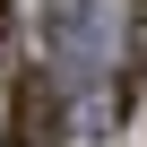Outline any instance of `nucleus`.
I'll use <instances>...</instances> for the list:
<instances>
[{
  "instance_id": "nucleus-1",
  "label": "nucleus",
  "mask_w": 147,
  "mask_h": 147,
  "mask_svg": "<svg viewBox=\"0 0 147 147\" xmlns=\"http://www.w3.org/2000/svg\"><path fill=\"white\" fill-rule=\"evenodd\" d=\"M69 138V95L52 69H9V121H0V147H61Z\"/></svg>"
},
{
  "instance_id": "nucleus-2",
  "label": "nucleus",
  "mask_w": 147,
  "mask_h": 147,
  "mask_svg": "<svg viewBox=\"0 0 147 147\" xmlns=\"http://www.w3.org/2000/svg\"><path fill=\"white\" fill-rule=\"evenodd\" d=\"M18 69V0H0V78Z\"/></svg>"
}]
</instances>
